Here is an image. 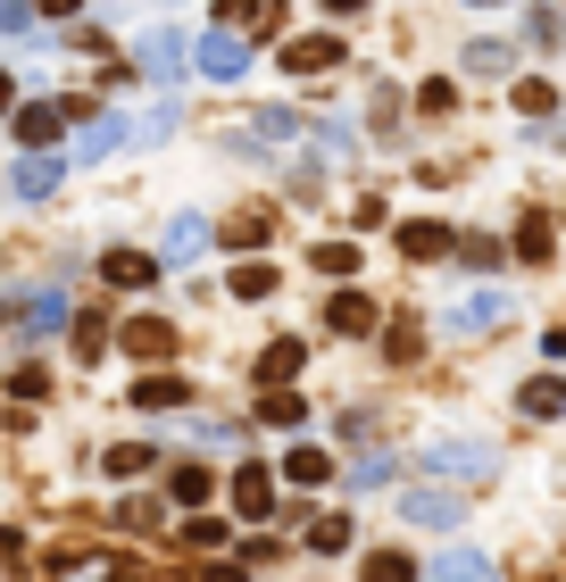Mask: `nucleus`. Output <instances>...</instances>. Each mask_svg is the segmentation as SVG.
<instances>
[{"label": "nucleus", "mask_w": 566, "mask_h": 582, "mask_svg": "<svg viewBox=\"0 0 566 582\" xmlns=\"http://www.w3.org/2000/svg\"><path fill=\"white\" fill-rule=\"evenodd\" d=\"M266 292H275V266H266V259H242V266H233V300H266Z\"/></svg>", "instance_id": "obj_23"}, {"label": "nucleus", "mask_w": 566, "mask_h": 582, "mask_svg": "<svg viewBox=\"0 0 566 582\" xmlns=\"http://www.w3.org/2000/svg\"><path fill=\"white\" fill-rule=\"evenodd\" d=\"M100 275H109V283H117V292H142V283H151V275H159V266H151V259H142V250H109V259H100Z\"/></svg>", "instance_id": "obj_18"}, {"label": "nucleus", "mask_w": 566, "mask_h": 582, "mask_svg": "<svg viewBox=\"0 0 566 582\" xmlns=\"http://www.w3.org/2000/svg\"><path fill=\"white\" fill-rule=\"evenodd\" d=\"M325 9H334V18H359V9H367V0H325Z\"/></svg>", "instance_id": "obj_43"}, {"label": "nucleus", "mask_w": 566, "mask_h": 582, "mask_svg": "<svg viewBox=\"0 0 566 582\" xmlns=\"http://www.w3.org/2000/svg\"><path fill=\"white\" fill-rule=\"evenodd\" d=\"M226 34H242V42L283 34V0H226Z\"/></svg>", "instance_id": "obj_4"}, {"label": "nucleus", "mask_w": 566, "mask_h": 582, "mask_svg": "<svg viewBox=\"0 0 566 582\" xmlns=\"http://www.w3.org/2000/svg\"><path fill=\"white\" fill-rule=\"evenodd\" d=\"M308 266H317V275H359V250H350V242H317V259H308Z\"/></svg>", "instance_id": "obj_24"}, {"label": "nucleus", "mask_w": 566, "mask_h": 582, "mask_svg": "<svg viewBox=\"0 0 566 582\" xmlns=\"http://www.w3.org/2000/svg\"><path fill=\"white\" fill-rule=\"evenodd\" d=\"M184 375H167V366H151V375H142V383H133V408H184Z\"/></svg>", "instance_id": "obj_14"}, {"label": "nucleus", "mask_w": 566, "mask_h": 582, "mask_svg": "<svg viewBox=\"0 0 566 582\" xmlns=\"http://www.w3.org/2000/svg\"><path fill=\"white\" fill-rule=\"evenodd\" d=\"M34 25V0H0V34H25Z\"/></svg>", "instance_id": "obj_38"}, {"label": "nucleus", "mask_w": 566, "mask_h": 582, "mask_svg": "<svg viewBox=\"0 0 566 582\" xmlns=\"http://www.w3.org/2000/svg\"><path fill=\"white\" fill-rule=\"evenodd\" d=\"M516 259H525V266L549 259V217H525V226H516Z\"/></svg>", "instance_id": "obj_25"}, {"label": "nucleus", "mask_w": 566, "mask_h": 582, "mask_svg": "<svg viewBox=\"0 0 566 582\" xmlns=\"http://www.w3.org/2000/svg\"><path fill=\"white\" fill-rule=\"evenodd\" d=\"M126 350L142 358V366H167V358H175V325L167 317H133L126 325Z\"/></svg>", "instance_id": "obj_8"}, {"label": "nucleus", "mask_w": 566, "mask_h": 582, "mask_svg": "<svg viewBox=\"0 0 566 582\" xmlns=\"http://www.w3.org/2000/svg\"><path fill=\"white\" fill-rule=\"evenodd\" d=\"M126 133H133V117H126V109H100V117H92V133L76 142V167H100V158H109Z\"/></svg>", "instance_id": "obj_7"}, {"label": "nucleus", "mask_w": 566, "mask_h": 582, "mask_svg": "<svg viewBox=\"0 0 566 582\" xmlns=\"http://www.w3.org/2000/svg\"><path fill=\"white\" fill-rule=\"evenodd\" d=\"M200 250H208V217H175V226H167V259L192 266Z\"/></svg>", "instance_id": "obj_20"}, {"label": "nucleus", "mask_w": 566, "mask_h": 582, "mask_svg": "<svg viewBox=\"0 0 566 582\" xmlns=\"http://www.w3.org/2000/svg\"><path fill=\"white\" fill-rule=\"evenodd\" d=\"M67 317V292L58 283H34V292H18L9 300V325H18V341H51V325Z\"/></svg>", "instance_id": "obj_1"}, {"label": "nucleus", "mask_w": 566, "mask_h": 582, "mask_svg": "<svg viewBox=\"0 0 566 582\" xmlns=\"http://www.w3.org/2000/svg\"><path fill=\"white\" fill-rule=\"evenodd\" d=\"M109 350V317H76V358H100Z\"/></svg>", "instance_id": "obj_30"}, {"label": "nucleus", "mask_w": 566, "mask_h": 582, "mask_svg": "<svg viewBox=\"0 0 566 582\" xmlns=\"http://www.w3.org/2000/svg\"><path fill=\"white\" fill-rule=\"evenodd\" d=\"M549 100H558V92H549L542 76H525V84H516V109H525V117H549Z\"/></svg>", "instance_id": "obj_31"}, {"label": "nucleus", "mask_w": 566, "mask_h": 582, "mask_svg": "<svg viewBox=\"0 0 566 582\" xmlns=\"http://www.w3.org/2000/svg\"><path fill=\"white\" fill-rule=\"evenodd\" d=\"M34 18H76V0H34Z\"/></svg>", "instance_id": "obj_40"}, {"label": "nucleus", "mask_w": 566, "mask_h": 582, "mask_svg": "<svg viewBox=\"0 0 566 582\" xmlns=\"http://www.w3.org/2000/svg\"><path fill=\"white\" fill-rule=\"evenodd\" d=\"M233 507H242V516H266V507H275V474L242 466V474H233Z\"/></svg>", "instance_id": "obj_16"}, {"label": "nucleus", "mask_w": 566, "mask_h": 582, "mask_svg": "<svg viewBox=\"0 0 566 582\" xmlns=\"http://www.w3.org/2000/svg\"><path fill=\"white\" fill-rule=\"evenodd\" d=\"M192 58H200V76H217V84H242V76H250V42H242V34L192 42Z\"/></svg>", "instance_id": "obj_3"}, {"label": "nucleus", "mask_w": 566, "mask_h": 582, "mask_svg": "<svg viewBox=\"0 0 566 582\" xmlns=\"http://www.w3.org/2000/svg\"><path fill=\"white\" fill-rule=\"evenodd\" d=\"M434 474L475 483V474H491V450H483V441H442V450H434Z\"/></svg>", "instance_id": "obj_11"}, {"label": "nucleus", "mask_w": 566, "mask_h": 582, "mask_svg": "<svg viewBox=\"0 0 566 582\" xmlns=\"http://www.w3.org/2000/svg\"><path fill=\"white\" fill-rule=\"evenodd\" d=\"M308 549H350V516H317V525H308Z\"/></svg>", "instance_id": "obj_29"}, {"label": "nucleus", "mask_w": 566, "mask_h": 582, "mask_svg": "<svg viewBox=\"0 0 566 582\" xmlns=\"http://www.w3.org/2000/svg\"><path fill=\"white\" fill-rule=\"evenodd\" d=\"M475 9H500V0H475Z\"/></svg>", "instance_id": "obj_44"}, {"label": "nucleus", "mask_w": 566, "mask_h": 582, "mask_svg": "<svg viewBox=\"0 0 566 582\" xmlns=\"http://www.w3.org/2000/svg\"><path fill=\"white\" fill-rule=\"evenodd\" d=\"M167 491H175L184 507H200V499H208V466H192V458H184V466L167 474Z\"/></svg>", "instance_id": "obj_26"}, {"label": "nucleus", "mask_w": 566, "mask_h": 582, "mask_svg": "<svg viewBox=\"0 0 566 582\" xmlns=\"http://www.w3.org/2000/svg\"><path fill=\"white\" fill-rule=\"evenodd\" d=\"M283 474H292V483H301V491H317V483H334V450H317V441H301V450H292V458H283Z\"/></svg>", "instance_id": "obj_13"}, {"label": "nucleus", "mask_w": 566, "mask_h": 582, "mask_svg": "<svg viewBox=\"0 0 566 582\" xmlns=\"http://www.w3.org/2000/svg\"><path fill=\"white\" fill-rule=\"evenodd\" d=\"M483 325H509V292H467L450 308V333H483Z\"/></svg>", "instance_id": "obj_10"}, {"label": "nucleus", "mask_w": 566, "mask_h": 582, "mask_svg": "<svg viewBox=\"0 0 566 582\" xmlns=\"http://www.w3.org/2000/svg\"><path fill=\"white\" fill-rule=\"evenodd\" d=\"M259 416H266V425H301V416H308V399H292V392H266V399H259Z\"/></svg>", "instance_id": "obj_28"}, {"label": "nucleus", "mask_w": 566, "mask_h": 582, "mask_svg": "<svg viewBox=\"0 0 566 582\" xmlns=\"http://www.w3.org/2000/svg\"><path fill=\"white\" fill-rule=\"evenodd\" d=\"M159 133H175V100H159V109L142 117V142H159Z\"/></svg>", "instance_id": "obj_39"}, {"label": "nucleus", "mask_w": 566, "mask_h": 582, "mask_svg": "<svg viewBox=\"0 0 566 582\" xmlns=\"http://www.w3.org/2000/svg\"><path fill=\"white\" fill-rule=\"evenodd\" d=\"M400 250H409L416 266H434L442 250H450V226H425V217H416V226H400Z\"/></svg>", "instance_id": "obj_19"}, {"label": "nucleus", "mask_w": 566, "mask_h": 582, "mask_svg": "<svg viewBox=\"0 0 566 582\" xmlns=\"http://www.w3.org/2000/svg\"><path fill=\"white\" fill-rule=\"evenodd\" d=\"M283 67L292 76H325V67H341V42L334 34H292L283 42Z\"/></svg>", "instance_id": "obj_6"}, {"label": "nucleus", "mask_w": 566, "mask_h": 582, "mask_svg": "<svg viewBox=\"0 0 566 582\" xmlns=\"http://www.w3.org/2000/svg\"><path fill=\"white\" fill-rule=\"evenodd\" d=\"M9 392H18V399H42V392H51V375H42V366H18V375H9Z\"/></svg>", "instance_id": "obj_37"}, {"label": "nucleus", "mask_w": 566, "mask_h": 582, "mask_svg": "<svg viewBox=\"0 0 566 582\" xmlns=\"http://www.w3.org/2000/svg\"><path fill=\"white\" fill-rule=\"evenodd\" d=\"M250 133H266V142H292V133H301V117H292V109H259V117H250Z\"/></svg>", "instance_id": "obj_27"}, {"label": "nucleus", "mask_w": 566, "mask_h": 582, "mask_svg": "<svg viewBox=\"0 0 566 582\" xmlns=\"http://www.w3.org/2000/svg\"><path fill=\"white\" fill-rule=\"evenodd\" d=\"M233 242H242V250L266 242V217H259V208H242V217H233Z\"/></svg>", "instance_id": "obj_35"}, {"label": "nucleus", "mask_w": 566, "mask_h": 582, "mask_svg": "<svg viewBox=\"0 0 566 582\" xmlns=\"http://www.w3.org/2000/svg\"><path fill=\"white\" fill-rule=\"evenodd\" d=\"M400 516H409V525H458V499H450V491H409Z\"/></svg>", "instance_id": "obj_17"}, {"label": "nucleus", "mask_w": 566, "mask_h": 582, "mask_svg": "<svg viewBox=\"0 0 566 582\" xmlns=\"http://www.w3.org/2000/svg\"><path fill=\"white\" fill-rule=\"evenodd\" d=\"M367 582H416V574H409V558H392V549H375V558H367Z\"/></svg>", "instance_id": "obj_32"}, {"label": "nucleus", "mask_w": 566, "mask_h": 582, "mask_svg": "<svg viewBox=\"0 0 566 582\" xmlns=\"http://www.w3.org/2000/svg\"><path fill=\"white\" fill-rule=\"evenodd\" d=\"M67 125V109H51V100H25L18 109V133H25V151H51V133Z\"/></svg>", "instance_id": "obj_15"}, {"label": "nucleus", "mask_w": 566, "mask_h": 582, "mask_svg": "<svg viewBox=\"0 0 566 582\" xmlns=\"http://www.w3.org/2000/svg\"><path fill=\"white\" fill-rule=\"evenodd\" d=\"M301 358H308V341H301V333L266 341V350H259V383H266V392H283V383L301 375Z\"/></svg>", "instance_id": "obj_9"}, {"label": "nucleus", "mask_w": 566, "mask_h": 582, "mask_svg": "<svg viewBox=\"0 0 566 582\" xmlns=\"http://www.w3.org/2000/svg\"><path fill=\"white\" fill-rule=\"evenodd\" d=\"M467 67H475V76H509V51H500V42H475Z\"/></svg>", "instance_id": "obj_33"}, {"label": "nucleus", "mask_w": 566, "mask_h": 582, "mask_svg": "<svg viewBox=\"0 0 566 582\" xmlns=\"http://www.w3.org/2000/svg\"><path fill=\"white\" fill-rule=\"evenodd\" d=\"M142 466H151V450H142V441H126V450H109V474H117V483H126V474H142Z\"/></svg>", "instance_id": "obj_34"}, {"label": "nucleus", "mask_w": 566, "mask_h": 582, "mask_svg": "<svg viewBox=\"0 0 566 582\" xmlns=\"http://www.w3.org/2000/svg\"><path fill=\"white\" fill-rule=\"evenodd\" d=\"M9 565H18V532H0V574H9Z\"/></svg>", "instance_id": "obj_41"}, {"label": "nucleus", "mask_w": 566, "mask_h": 582, "mask_svg": "<svg viewBox=\"0 0 566 582\" xmlns=\"http://www.w3.org/2000/svg\"><path fill=\"white\" fill-rule=\"evenodd\" d=\"M133 67H142V76H159V84H175V76L192 67V42L175 34V25H159V34L133 42Z\"/></svg>", "instance_id": "obj_2"}, {"label": "nucleus", "mask_w": 566, "mask_h": 582, "mask_svg": "<svg viewBox=\"0 0 566 582\" xmlns=\"http://www.w3.org/2000/svg\"><path fill=\"white\" fill-rule=\"evenodd\" d=\"M184 541H192V549H217V541H226V525H217V516H192Z\"/></svg>", "instance_id": "obj_36"}, {"label": "nucleus", "mask_w": 566, "mask_h": 582, "mask_svg": "<svg viewBox=\"0 0 566 582\" xmlns=\"http://www.w3.org/2000/svg\"><path fill=\"white\" fill-rule=\"evenodd\" d=\"M325 333H375V300H367V292H334V308H325Z\"/></svg>", "instance_id": "obj_12"}, {"label": "nucleus", "mask_w": 566, "mask_h": 582, "mask_svg": "<svg viewBox=\"0 0 566 582\" xmlns=\"http://www.w3.org/2000/svg\"><path fill=\"white\" fill-rule=\"evenodd\" d=\"M516 408H525V416H558L566 408V383L558 375H533L525 392H516Z\"/></svg>", "instance_id": "obj_22"}, {"label": "nucleus", "mask_w": 566, "mask_h": 582, "mask_svg": "<svg viewBox=\"0 0 566 582\" xmlns=\"http://www.w3.org/2000/svg\"><path fill=\"white\" fill-rule=\"evenodd\" d=\"M425 582H491V558H483V549H450Z\"/></svg>", "instance_id": "obj_21"}, {"label": "nucleus", "mask_w": 566, "mask_h": 582, "mask_svg": "<svg viewBox=\"0 0 566 582\" xmlns=\"http://www.w3.org/2000/svg\"><path fill=\"white\" fill-rule=\"evenodd\" d=\"M0 117H18V84L9 76H0Z\"/></svg>", "instance_id": "obj_42"}, {"label": "nucleus", "mask_w": 566, "mask_h": 582, "mask_svg": "<svg viewBox=\"0 0 566 582\" xmlns=\"http://www.w3.org/2000/svg\"><path fill=\"white\" fill-rule=\"evenodd\" d=\"M58 175H67V167H58L51 151H25L18 167H9V191H18V200H51V191H58Z\"/></svg>", "instance_id": "obj_5"}]
</instances>
